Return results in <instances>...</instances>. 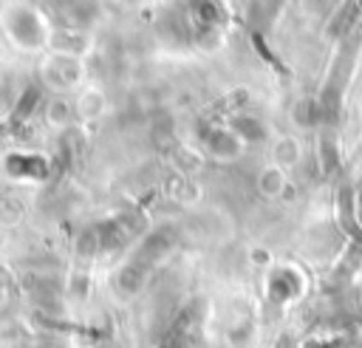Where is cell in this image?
I'll use <instances>...</instances> for the list:
<instances>
[{
    "instance_id": "cell-7",
    "label": "cell",
    "mask_w": 362,
    "mask_h": 348,
    "mask_svg": "<svg viewBox=\"0 0 362 348\" xmlns=\"http://www.w3.org/2000/svg\"><path fill=\"white\" fill-rule=\"evenodd\" d=\"M76 119V110H74V102L68 96H51L48 105H45V122L57 130L68 127L71 122Z\"/></svg>"
},
{
    "instance_id": "cell-2",
    "label": "cell",
    "mask_w": 362,
    "mask_h": 348,
    "mask_svg": "<svg viewBox=\"0 0 362 348\" xmlns=\"http://www.w3.org/2000/svg\"><path fill=\"white\" fill-rule=\"evenodd\" d=\"M85 62L76 54L54 51L48 48L40 59V82L54 93V96H68L85 88Z\"/></svg>"
},
{
    "instance_id": "cell-11",
    "label": "cell",
    "mask_w": 362,
    "mask_h": 348,
    "mask_svg": "<svg viewBox=\"0 0 362 348\" xmlns=\"http://www.w3.org/2000/svg\"><path fill=\"white\" fill-rule=\"evenodd\" d=\"M0 226H3V209H0Z\"/></svg>"
},
{
    "instance_id": "cell-10",
    "label": "cell",
    "mask_w": 362,
    "mask_h": 348,
    "mask_svg": "<svg viewBox=\"0 0 362 348\" xmlns=\"http://www.w3.org/2000/svg\"><path fill=\"white\" fill-rule=\"evenodd\" d=\"M359 204H362V187H359Z\"/></svg>"
},
{
    "instance_id": "cell-5",
    "label": "cell",
    "mask_w": 362,
    "mask_h": 348,
    "mask_svg": "<svg viewBox=\"0 0 362 348\" xmlns=\"http://www.w3.org/2000/svg\"><path fill=\"white\" fill-rule=\"evenodd\" d=\"M286 190H288V175L280 164L272 161L257 173V192L263 198H280Z\"/></svg>"
},
{
    "instance_id": "cell-9",
    "label": "cell",
    "mask_w": 362,
    "mask_h": 348,
    "mask_svg": "<svg viewBox=\"0 0 362 348\" xmlns=\"http://www.w3.org/2000/svg\"><path fill=\"white\" fill-rule=\"evenodd\" d=\"M294 294H297V274H294L291 269H277V272H272L269 297L277 300V303H283V300H288V297H294Z\"/></svg>"
},
{
    "instance_id": "cell-4",
    "label": "cell",
    "mask_w": 362,
    "mask_h": 348,
    "mask_svg": "<svg viewBox=\"0 0 362 348\" xmlns=\"http://www.w3.org/2000/svg\"><path fill=\"white\" fill-rule=\"evenodd\" d=\"M206 147H209V153H212L215 158H226V161H232V158H238V156L243 153L246 141H243L232 127H226V130H215V133H209Z\"/></svg>"
},
{
    "instance_id": "cell-1",
    "label": "cell",
    "mask_w": 362,
    "mask_h": 348,
    "mask_svg": "<svg viewBox=\"0 0 362 348\" xmlns=\"http://www.w3.org/2000/svg\"><path fill=\"white\" fill-rule=\"evenodd\" d=\"M0 31L23 54H45L54 37L51 20L31 0H8L0 8Z\"/></svg>"
},
{
    "instance_id": "cell-8",
    "label": "cell",
    "mask_w": 362,
    "mask_h": 348,
    "mask_svg": "<svg viewBox=\"0 0 362 348\" xmlns=\"http://www.w3.org/2000/svg\"><path fill=\"white\" fill-rule=\"evenodd\" d=\"M300 156H303V147H300V141L294 136H277L272 141V161L280 164L283 170L294 167L300 161Z\"/></svg>"
},
{
    "instance_id": "cell-6",
    "label": "cell",
    "mask_w": 362,
    "mask_h": 348,
    "mask_svg": "<svg viewBox=\"0 0 362 348\" xmlns=\"http://www.w3.org/2000/svg\"><path fill=\"white\" fill-rule=\"evenodd\" d=\"M74 110H76V119H96L105 113V93L99 88H90L85 85L82 91H76L74 96Z\"/></svg>"
},
{
    "instance_id": "cell-3",
    "label": "cell",
    "mask_w": 362,
    "mask_h": 348,
    "mask_svg": "<svg viewBox=\"0 0 362 348\" xmlns=\"http://www.w3.org/2000/svg\"><path fill=\"white\" fill-rule=\"evenodd\" d=\"M0 175L11 184H42L51 175V158L40 150L8 147L0 153Z\"/></svg>"
}]
</instances>
